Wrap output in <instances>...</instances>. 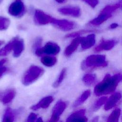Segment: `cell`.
<instances>
[{"label":"cell","mask_w":122,"mask_h":122,"mask_svg":"<svg viewBox=\"0 0 122 122\" xmlns=\"http://www.w3.org/2000/svg\"><path fill=\"white\" fill-rule=\"evenodd\" d=\"M121 80V75L120 73L112 76L107 74L103 80L95 86L94 94L96 96H101L113 92Z\"/></svg>","instance_id":"6da1fadb"},{"label":"cell","mask_w":122,"mask_h":122,"mask_svg":"<svg viewBox=\"0 0 122 122\" xmlns=\"http://www.w3.org/2000/svg\"><path fill=\"white\" fill-rule=\"evenodd\" d=\"M44 72V70L41 67L36 65L30 66L22 77V83L26 86L32 84L41 77Z\"/></svg>","instance_id":"7a4b0ae2"},{"label":"cell","mask_w":122,"mask_h":122,"mask_svg":"<svg viewBox=\"0 0 122 122\" xmlns=\"http://www.w3.org/2000/svg\"><path fill=\"white\" fill-rule=\"evenodd\" d=\"M121 6L120 3L107 5L101 11L97 17L90 21L94 25H99L112 16V13Z\"/></svg>","instance_id":"3957f363"},{"label":"cell","mask_w":122,"mask_h":122,"mask_svg":"<svg viewBox=\"0 0 122 122\" xmlns=\"http://www.w3.org/2000/svg\"><path fill=\"white\" fill-rule=\"evenodd\" d=\"M108 62L104 55L93 54L87 57L83 62L82 66L85 68L104 67L107 66Z\"/></svg>","instance_id":"277c9868"},{"label":"cell","mask_w":122,"mask_h":122,"mask_svg":"<svg viewBox=\"0 0 122 122\" xmlns=\"http://www.w3.org/2000/svg\"><path fill=\"white\" fill-rule=\"evenodd\" d=\"M26 12V8L22 0H15L9 6L8 13L16 18L22 17Z\"/></svg>","instance_id":"5b68a950"},{"label":"cell","mask_w":122,"mask_h":122,"mask_svg":"<svg viewBox=\"0 0 122 122\" xmlns=\"http://www.w3.org/2000/svg\"><path fill=\"white\" fill-rule=\"evenodd\" d=\"M60 51V46L53 42H47L44 47H40L35 50V54L38 56H41L44 54L55 55Z\"/></svg>","instance_id":"8992f818"},{"label":"cell","mask_w":122,"mask_h":122,"mask_svg":"<svg viewBox=\"0 0 122 122\" xmlns=\"http://www.w3.org/2000/svg\"><path fill=\"white\" fill-rule=\"evenodd\" d=\"M54 18L41 10H36L34 14V20L36 24L44 25L51 23Z\"/></svg>","instance_id":"52a82bcc"},{"label":"cell","mask_w":122,"mask_h":122,"mask_svg":"<svg viewBox=\"0 0 122 122\" xmlns=\"http://www.w3.org/2000/svg\"><path fill=\"white\" fill-rule=\"evenodd\" d=\"M54 26L63 31H68L75 27L74 22L65 19H57L54 18L51 23Z\"/></svg>","instance_id":"ba28073f"},{"label":"cell","mask_w":122,"mask_h":122,"mask_svg":"<svg viewBox=\"0 0 122 122\" xmlns=\"http://www.w3.org/2000/svg\"><path fill=\"white\" fill-rule=\"evenodd\" d=\"M67 107L65 102L60 100L54 105L52 112V115L49 120L50 122H58L61 114Z\"/></svg>","instance_id":"9c48e42d"},{"label":"cell","mask_w":122,"mask_h":122,"mask_svg":"<svg viewBox=\"0 0 122 122\" xmlns=\"http://www.w3.org/2000/svg\"><path fill=\"white\" fill-rule=\"evenodd\" d=\"M58 11L61 14L78 18L81 15V9L77 6H67L58 9Z\"/></svg>","instance_id":"30bf717a"},{"label":"cell","mask_w":122,"mask_h":122,"mask_svg":"<svg viewBox=\"0 0 122 122\" xmlns=\"http://www.w3.org/2000/svg\"><path fill=\"white\" fill-rule=\"evenodd\" d=\"M85 109H81L71 113L66 119L67 122H87L88 118L85 115Z\"/></svg>","instance_id":"8fae6325"},{"label":"cell","mask_w":122,"mask_h":122,"mask_svg":"<svg viewBox=\"0 0 122 122\" xmlns=\"http://www.w3.org/2000/svg\"><path fill=\"white\" fill-rule=\"evenodd\" d=\"M122 98V94L120 92H117L113 93L111 96L107 99L104 104V110L108 111L114 107L118 101Z\"/></svg>","instance_id":"7c38bea8"},{"label":"cell","mask_w":122,"mask_h":122,"mask_svg":"<svg viewBox=\"0 0 122 122\" xmlns=\"http://www.w3.org/2000/svg\"><path fill=\"white\" fill-rule=\"evenodd\" d=\"M82 37H75L71 43L66 48L64 51V55L66 57L70 56L77 49L79 45L81 43Z\"/></svg>","instance_id":"4fadbf2b"},{"label":"cell","mask_w":122,"mask_h":122,"mask_svg":"<svg viewBox=\"0 0 122 122\" xmlns=\"http://www.w3.org/2000/svg\"><path fill=\"white\" fill-rule=\"evenodd\" d=\"M95 43V35L94 34H91L86 37H82L81 45L83 50H85L92 47Z\"/></svg>","instance_id":"5bb4252c"},{"label":"cell","mask_w":122,"mask_h":122,"mask_svg":"<svg viewBox=\"0 0 122 122\" xmlns=\"http://www.w3.org/2000/svg\"><path fill=\"white\" fill-rule=\"evenodd\" d=\"M53 101V98L51 96H48L42 98L38 103L31 107L33 110H37L39 109H45L48 108Z\"/></svg>","instance_id":"9a60e30c"},{"label":"cell","mask_w":122,"mask_h":122,"mask_svg":"<svg viewBox=\"0 0 122 122\" xmlns=\"http://www.w3.org/2000/svg\"><path fill=\"white\" fill-rule=\"evenodd\" d=\"M16 94L14 89H10L0 95V100L4 104L11 102Z\"/></svg>","instance_id":"2e32d148"},{"label":"cell","mask_w":122,"mask_h":122,"mask_svg":"<svg viewBox=\"0 0 122 122\" xmlns=\"http://www.w3.org/2000/svg\"><path fill=\"white\" fill-rule=\"evenodd\" d=\"M115 41L114 40H103L97 47L94 49L96 52L102 51H108L111 50L114 46Z\"/></svg>","instance_id":"e0dca14e"},{"label":"cell","mask_w":122,"mask_h":122,"mask_svg":"<svg viewBox=\"0 0 122 122\" xmlns=\"http://www.w3.org/2000/svg\"><path fill=\"white\" fill-rule=\"evenodd\" d=\"M24 49V44L23 40L17 37L13 49V56L15 57H19L23 51Z\"/></svg>","instance_id":"ac0fdd59"},{"label":"cell","mask_w":122,"mask_h":122,"mask_svg":"<svg viewBox=\"0 0 122 122\" xmlns=\"http://www.w3.org/2000/svg\"><path fill=\"white\" fill-rule=\"evenodd\" d=\"M17 37L13 38L10 42H9L6 46L3 47L0 50V56H3L7 55L10 53L11 51L13 50L15 41L16 40Z\"/></svg>","instance_id":"d6986e66"},{"label":"cell","mask_w":122,"mask_h":122,"mask_svg":"<svg viewBox=\"0 0 122 122\" xmlns=\"http://www.w3.org/2000/svg\"><path fill=\"white\" fill-rule=\"evenodd\" d=\"M16 116V113L10 108H8L4 113L2 122H12L14 121Z\"/></svg>","instance_id":"ffe728a7"},{"label":"cell","mask_w":122,"mask_h":122,"mask_svg":"<svg viewBox=\"0 0 122 122\" xmlns=\"http://www.w3.org/2000/svg\"><path fill=\"white\" fill-rule=\"evenodd\" d=\"M91 95V91L87 90L84 91L81 95L75 101L73 104V107H77L82 104L90 97Z\"/></svg>","instance_id":"44dd1931"},{"label":"cell","mask_w":122,"mask_h":122,"mask_svg":"<svg viewBox=\"0 0 122 122\" xmlns=\"http://www.w3.org/2000/svg\"><path fill=\"white\" fill-rule=\"evenodd\" d=\"M57 59L53 56L47 55L41 57V62L45 66L52 67L57 62Z\"/></svg>","instance_id":"7402d4cb"},{"label":"cell","mask_w":122,"mask_h":122,"mask_svg":"<svg viewBox=\"0 0 122 122\" xmlns=\"http://www.w3.org/2000/svg\"><path fill=\"white\" fill-rule=\"evenodd\" d=\"M82 80L85 85L87 86H91L96 82L97 78L95 74L92 73H87L83 76Z\"/></svg>","instance_id":"603a6c76"},{"label":"cell","mask_w":122,"mask_h":122,"mask_svg":"<svg viewBox=\"0 0 122 122\" xmlns=\"http://www.w3.org/2000/svg\"><path fill=\"white\" fill-rule=\"evenodd\" d=\"M120 114L121 110L119 108H116L109 116L107 121L108 122H117L119 120Z\"/></svg>","instance_id":"cb8c5ba5"},{"label":"cell","mask_w":122,"mask_h":122,"mask_svg":"<svg viewBox=\"0 0 122 122\" xmlns=\"http://www.w3.org/2000/svg\"><path fill=\"white\" fill-rule=\"evenodd\" d=\"M66 73V69L65 68H63L61 70V72H60V75H59L57 80L53 83L52 86L54 88H57L61 85V82H62L63 80H64L65 77Z\"/></svg>","instance_id":"d4e9b609"},{"label":"cell","mask_w":122,"mask_h":122,"mask_svg":"<svg viewBox=\"0 0 122 122\" xmlns=\"http://www.w3.org/2000/svg\"><path fill=\"white\" fill-rule=\"evenodd\" d=\"M10 24V20L4 17L0 16V30H6Z\"/></svg>","instance_id":"484cf974"},{"label":"cell","mask_w":122,"mask_h":122,"mask_svg":"<svg viewBox=\"0 0 122 122\" xmlns=\"http://www.w3.org/2000/svg\"><path fill=\"white\" fill-rule=\"evenodd\" d=\"M108 98L106 96H102L100 99H99L96 102H95L94 104L93 105L92 110L93 111H95L98 110L99 108L101 107L103 104H105Z\"/></svg>","instance_id":"4316f807"},{"label":"cell","mask_w":122,"mask_h":122,"mask_svg":"<svg viewBox=\"0 0 122 122\" xmlns=\"http://www.w3.org/2000/svg\"><path fill=\"white\" fill-rule=\"evenodd\" d=\"M93 31V30H80L76 32H74L71 33H70L68 35H67L65 37L66 38H75L77 37H79L80 35L83 34H85V33H89V32H91Z\"/></svg>","instance_id":"83f0119b"},{"label":"cell","mask_w":122,"mask_h":122,"mask_svg":"<svg viewBox=\"0 0 122 122\" xmlns=\"http://www.w3.org/2000/svg\"><path fill=\"white\" fill-rule=\"evenodd\" d=\"M89 6H90L92 8H95L97 5L99 4L98 0H82Z\"/></svg>","instance_id":"f1b7e54d"},{"label":"cell","mask_w":122,"mask_h":122,"mask_svg":"<svg viewBox=\"0 0 122 122\" xmlns=\"http://www.w3.org/2000/svg\"><path fill=\"white\" fill-rule=\"evenodd\" d=\"M37 119H38L37 115L34 113L31 112L28 116L27 119V121L29 122H36V120Z\"/></svg>","instance_id":"f546056e"},{"label":"cell","mask_w":122,"mask_h":122,"mask_svg":"<svg viewBox=\"0 0 122 122\" xmlns=\"http://www.w3.org/2000/svg\"><path fill=\"white\" fill-rule=\"evenodd\" d=\"M41 39L39 38V39H37L36 40V42L34 44V47L35 48V50H36V49H37L38 48H40V46L41 45Z\"/></svg>","instance_id":"4dcf8cb0"},{"label":"cell","mask_w":122,"mask_h":122,"mask_svg":"<svg viewBox=\"0 0 122 122\" xmlns=\"http://www.w3.org/2000/svg\"><path fill=\"white\" fill-rule=\"evenodd\" d=\"M7 68L5 67H0V78L3 75V74L6 71Z\"/></svg>","instance_id":"1f68e13d"},{"label":"cell","mask_w":122,"mask_h":122,"mask_svg":"<svg viewBox=\"0 0 122 122\" xmlns=\"http://www.w3.org/2000/svg\"><path fill=\"white\" fill-rule=\"evenodd\" d=\"M118 26V24L116 23H113L112 24H111L110 26V28L111 29H114L116 28V27H117Z\"/></svg>","instance_id":"d6a6232c"},{"label":"cell","mask_w":122,"mask_h":122,"mask_svg":"<svg viewBox=\"0 0 122 122\" xmlns=\"http://www.w3.org/2000/svg\"><path fill=\"white\" fill-rule=\"evenodd\" d=\"M6 61V59H3L1 60H0V67L3 64H4Z\"/></svg>","instance_id":"836d02e7"},{"label":"cell","mask_w":122,"mask_h":122,"mask_svg":"<svg viewBox=\"0 0 122 122\" xmlns=\"http://www.w3.org/2000/svg\"><path fill=\"white\" fill-rule=\"evenodd\" d=\"M57 3H60V4H62L64 3L66 0H55Z\"/></svg>","instance_id":"e575fe53"},{"label":"cell","mask_w":122,"mask_h":122,"mask_svg":"<svg viewBox=\"0 0 122 122\" xmlns=\"http://www.w3.org/2000/svg\"><path fill=\"white\" fill-rule=\"evenodd\" d=\"M36 122H42V120L41 118H38V119L36 120Z\"/></svg>","instance_id":"d590c367"},{"label":"cell","mask_w":122,"mask_h":122,"mask_svg":"<svg viewBox=\"0 0 122 122\" xmlns=\"http://www.w3.org/2000/svg\"><path fill=\"white\" fill-rule=\"evenodd\" d=\"M3 43H4V41H0V46L1 45H2L3 44Z\"/></svg>","instance_id":"8d00e7d4"},{"label":"cell","mask_w":122,"mask_h":122,"mask_svg":"<svg viewBox=\"0 0 122 122\" xmlns=\"http://www.w3.org/2000/svg\"><path fill=\"white\" fill-rule=\"evenodd\" d=\"M3 0H0V4H1L2 3V2H3Z\"/></svg>","instance_id":"74e56055"},{"label":"cell","mask_w":122,"mask_h":122,"mask_svg":"<svg viewBox=\"0 0 122 122\" xmlns=\"http://www.w3.org/2000/svg\"><path fill=\"white\" fill-rule=\"evenodd\" d=\"M121 80H122V75H121Z\"/></svg>","instance_id":"f35d334b"},{"label":"cell","mask_w":122,"mask_h":122,"mask_svg":"<svg viewBox=\"0 0 122 122\" xmlns=\"http://www.w3.org/2000/svg\"><path fill=\"white\" fill-rule=\"evenodd\" d=\"M121 7H122V5L121 4Z\"/></svg>","instance_id":"ab89813d"}]
</instances>
